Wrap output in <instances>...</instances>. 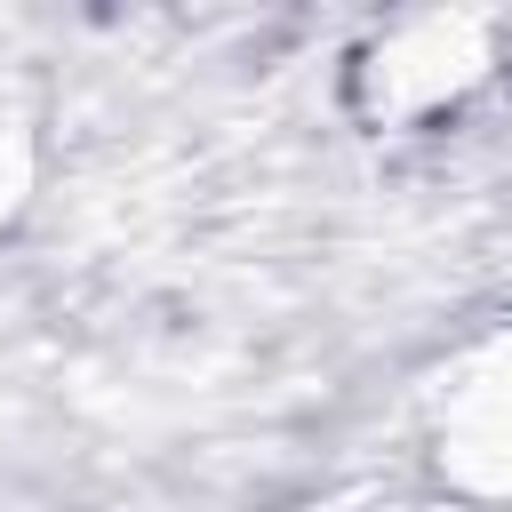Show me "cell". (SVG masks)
Wrapping results in <instances>:
<instances>
[{
  "label": "cell",
  "instance_id": "obj_2",
  "mask_svg": "<svg viewBox=\"0 0 512 512\" xmlns=\"http://www.w3.org/2000/svg\"><path fill=\"white\" fill-rule=\"evenodd\" d=\"M16 200H24V128L0 120V224H8Z\"/></svg>",
  "mask_w": 512,
  "mask_h": 512
},
{
  "label": "cell",
  "instance_id": "obj_1",
  "mask_svg": "<svg viewBox=\"0 0 512 512\" xmlns=\"http://www.w3.org/2000/svg\"><path fill=\"white\" fill-rule=\"evenodd\" d=\"M432 456L472 496H512V320L472 336L424 392Z\"/></svg>",
  "mask_w": 512,
  "mask_h": 512
}]
</instances>
